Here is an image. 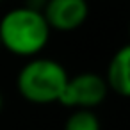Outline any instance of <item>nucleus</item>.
Masks as SVG:
<instances>
[{"mask_svg":"<svg viewBox=\"0 0 130 130\" xmlns=\"http://www.w3.org/2000/svg\"><path fill=\"white\" fill-rule=\"evenodd\" d=\"M50 27L41 11L29 6L11 9L0 20V43L20 57L38 55L48 43Z\"/></svg>","mask_w":130,"mask_h":130,"instance_id":"nucleus-1","label":"nucleus"},{"mask_svg":"<svg viewBox=\"0 0 130 130\" xmlns=\"http://www.w3.org/2000/svg\"><path fill=\"white\" fill-rule=\"evenodd\" d=\"M68 78L70 77L62 64L54 59L36 57L20 70L16 86L27 102L46 105L59 102Z\"/></svg>","mask_w":130,"mask_h":130,"instance_id":"nucleus-2","label":"nucleus"},{"mask_svg":"<svg viewBox=\"0 0 130 130\" xmlns=\"http://www.w3.org/2000/svg\"><path fill=\"white\" fill-rule=\"evenodd\" d=\"M107 84L96 73H80L73 78H68L59 103L71 109H87L100 105L107 96Z\"/></svg>","mask_w":130,"mask_h":130,"instance_id":"nucleus-3","label":"nucleus"},{"mask_svg":"<svg viewBox=\"0 0 130 130\" xmlns=\"http://www.w3.org/2000/svg\"><path fill=\"white\" fill-rule=\"evenodd\" d=\"M50 30L71 32L78 29L89 14L87 0H46L45 11H41Z\"/></svg>","mask_w":130,"mask_h":130,"instance_id":"nucleus-4","label":"nucleus"},{"mask_svg":"<svg viewBox=\"0 0 130 130\" xmlns=\"http://www.w3.org/2000/svg\"><path fill=\"white\" fill-rule=\"evenodd\" d=\"M128 66H130V48L121 46L110 59L107 68V78H103L107 87H110L112 91H116L119 96H125V98L130 94Z\"/></svg>","mask_w":130,"mask_h":130,"instance_id":"nucleus-5","label":"nucleus"},{"mask_svg":"<svg viewBox=\"0 0 130 130\" xmlns=\"http://www.w3.org/2000/svg\"><path fill=\"white\" fill-rule=\"evenodd\" d=\"M64 130H102V126L94 112L87 109H78L66 119Z\"/></svg>","mask_w":130,"mask_h":130,"instance_id":"nucleus-6","label":"nucleus"},{"mask_svg":"<svg viewBox=\"0 0 130 130\" xmlns=\"http://www.w3.org/2000/svg\"><path fill=\"white\" fill-rule=\"evenodd\" d=\"M2 107H4V100H2V94H0V110H2Z\"/></svg>","mask_w":130,"mask_h":130,"instance_id":"nucleus-7","label":"nucleus"},{"mask_svg":"<svg viewBox=\"0 0 130 130\" xmlns=\"http://www.w3.org/2000/svg\"><path fill=\"white\" fill-rule=\"evenodd\" d=\"M0 48H2V43H0Z\"/></svg>","mask_w":130,"mask_h":130,"instance_id":"nucleus-8","label":"nucleus"},{"mask_svg":"<svg viewBox=\"0 0 130 130\" xmlns=\"http://www.w3.org/2000/svg\"><path fill=\"white\" fill-rule=\"evenodd\" d=\"M0 2H2V0H0Z\"/></svg>","mask_w":130,"mask_h":130,"instance_id":"nucleus-9","label":"nucleus"}]
</instances>
